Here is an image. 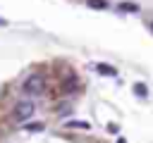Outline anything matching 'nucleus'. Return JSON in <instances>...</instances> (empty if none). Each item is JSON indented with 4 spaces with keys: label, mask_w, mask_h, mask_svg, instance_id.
<instances>
[{
    "label": "nucleus",
    "mask_w": 153,
    "mask_h": 143,
    "mask_svg": "<svg viewBox=\"0 0 153 143\" xmlns=\"http://www.w3.org/2000/svg\"><path fill=\"white\" fill-rule=\"evenodd\" d=\"M43 88H45L43 74H29V76L24 79V83H22V91H24L26 95H41Z\"/></svg>",
    "instance_id": "nucleus-1"
},
{
    "label": "nucleus",
    "mask_w": 153,
    "mask_h": 143,
    "mask_svg": "<svg viewBox=\"0 0 153 143\" xmlns=\"http://www.w3.org/2000/svg\"><path fill=\"white\" fill-rule=\"evenodd\" d=\"M33 110H36V105L29 100V98H24V100H19L17 105H14V119L17 122H29L31 119V114H33Z\"/></svg>",
    "instance_id": "nucleus-2"
},
{
    "label": "nucleus",
    "mask_w": 153,
    "mask_h": 143,
    "mask_svg": "<svg viewBox=\"0 0 153 143\" xmlns=\"http://www.w3.org/2000/svg\"><path fill=\"white\" fill-rule=\"evenodd\" d=\"M96 69H98L100 74H105V76H117V69L110 67V64H96Z\"/></svg>",
    "instance_id": "nucleus-3"
},
{
    "label": "nucleus",
    "mask_w": 153,
    "mask_h": 143,
    "mask_svg": "<svg viewBox=\"0 0 153 143\" xmlns=\"http://www.w3.org/2000/svg\"><path fill=\"white\" fill-rule=\"evenodd\" d=\"M67 126H69V129H86V131L91 129V124H88V122H79V119H72V122H67Z\"/></svg>",
    "instance_id": "nucleus-4"
},
{
    "label": "nucleus",
    "mask_w": 153,
    "mask_h": 143,
    "mask_svg": "<svg viewBox=\"0 0 153 143\" xmlns=\"http://www.w3.org/2000/svg\"><path fill=\"white\" fill-rule=\"evenodd\" d=\"M86 5L93 7V10H105V7H108V0H88Z\"/></svg>",
    "instance_id": "nucleus-5"
},
{
    "label": "nucleus",
    "mask_w": 153,
    "mask_h": 143,
    "mask_svg": "<svg viewBox=\"0 0 153 143\" xmlns=\"http://www.w3.org/2000/svg\"><path fill=\"white\" fill-rule=\"evenodd\" d=\"M134 93H136L139 98H146V95H148V88H146L143 83H134Z\"/></svg>",
    "instance_id": "nucleus-6"
},
{
    "label": "nucleus",
    "mask_w": 153,
    "mask_h": 143,
    "mask_svg": "<svg viewBox=\"0 0 153 143\" xmlns=\"http://www.w3.org/2000/svg\"><path fill=\"white\" fill-rule=\"evenodd\" d=\"M24 129H26V131H43V124H41V122H26Z\"/></svg>",
    "instance_id": "nucleus-7"
},
{
    "label": "nucleus",
    "mask_w": 153,
    "mask_h": 143,
    "mask_svg": "<svg viewBox=\"0 0 153 143\" xmlns=\"http://www.w3.org/2000/svg\"><path fill=\"white\" fill-rule=\"evenodd\" d=\"M120 10H127V12H136L139 7H136L134 2H120Z\"/></svg>",
    "instance_id": "nucleus-8"
},
{
    "label": "nucleus",
    "mask_w": 153,
    "mask_h": 143,
    "mask_svg": "<svg viewBox=\"0 0 153 143\" xmlns=\"http://www.w3.org/2000/svg\"><path fill=\"white\" fill-rule=\"evenodd\" d=\"M0 26H5V19H0Z\"/></svg>",
    "instance_id": "nucleus-9"
},
{
    "label": "nucleus",
    "mask_w": 153,
    "mask_h": 143,
    "mask_svg": "<svg viewBox=\"0 0 153 143\" xmlns=\"http://www.w3.org/2000/svg\"><path fill=\"white\" fill-rule=\"evenodd\" d=\"M117 143H127V141H122V138H120V141H117Z\"/></svg>",
    "instance_id": "nucleus-10"
},
{
    "label": "nucleus",
    "mask_w": 153,
    "mask_h": 143,
    "mask_svg": "<svg viewBox=\"0 0 153 143\" xmlns=\"http://www.w3.org/2000/svg\"><path fill=\"white\" fill-rule=\"evenodd\" d=\"M151 31H153V21H151Z\"/></svg>",
    "instance_id": "nucleus-11"
}]
</instances>
